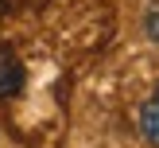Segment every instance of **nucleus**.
<instances>
[{
  "label": "nucleus",
  "mask_w": 159,
  "mask_h": 148,
  "mask_svg": "<svg viewBox=\"0 0 159 148\" xmlns=\"http://www.w3.org/2000/svg\"><path fill=\"white\" fill-rule=\"evenodd\" d=\"M20 90H23V62L12 47L0 43V101L16 98Z\"/></svg>",
  "instance_id": "f257e3e1"
},
{
  "label": "nucleus",
  "mask_w": 159,
  "mask_h": 148,
  "mask_svg": "<svg viewBox=\"0 0 159 148\" xmlns=\"http://www.w3.org/2000/svg\"><path fill=\"white\" fill-rule=\"evenodd\" d=\"M140 136L159 148V82H155V90L148 93V101L140 105Z\"/></svg>",
  "instance_id": "f03ea898"
},
{
  "label": "nucleus",
  "mask_w": 159,
  "mask_h": 148,
  "mask_svg": "<svg viewBox=\"0 0 159 148\" xmlns=\"http://www.w3.org/2000/svg\"><path fill=\"white\" fill-rule=\"evenodd\" d=\"M144 31L152 35V43L159 47V4H152V8H148V16H144Z\"/></svg>",
  "instance_id": "7ed1b4c3"
},
{
  "label": "nucleus",
  "mask_w": 159,
  "mask_h": 148,
  "mask_svg": "<svg viewBox=\"0 0 159 148\" xmlns=\"http://www.w3.org/2000/svg\"><path fill=\"white\" fill-rule=\"evenodd\" d=\"M0 8H4V0H0Z\"/></svg>",
  "instance_id": "20e7f679"
}]
</instances>
